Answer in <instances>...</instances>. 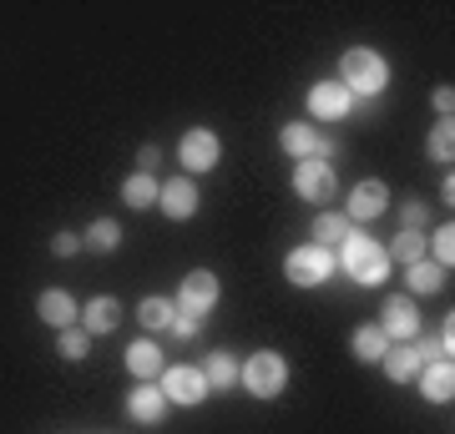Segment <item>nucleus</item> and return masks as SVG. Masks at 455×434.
Wrapping results in <instances>:
<instances>
[{"instance_id": "nucleus-1", "label": "nucleus", "mask_w": 455, "mask_h": 434, "mask_svg": "<svg viewBox=\"0 0 455 434\" xmlns=\"http://www.w3.org/2000/svg\"><path fill=\"white\" fill-rule=\"evenodd\" d=\"M339 263H344V273L355 278V283H364V288H374V283L390 278V253H385L370 233H349V238L339 242Z\"/></svg>"}, {"instance_id": "nucleus-2", "label": "nucleus", "mask_w": 455, "mask_h": 434, "mask_svg": "<svg viewBox=\"0 0 455 434\" xmlns=\"http://www.w3.org/2000/svg\"><path fill=\"white\" fill-rule=\"evenodd\" d=\"M339 86L349 97H379L390 86V66H385L379 51L355 46V51H344V61H339Z\"/></svg>"}, {"instance_id": "nucleus-3", "label": "nucleus", "mask_w": 455, "mask_h": 434, "mask_svg": "<svg viewBox=\"0 0 455 434\" xmlns=\"http://www.w3.org/2000/svg\"><path fill=\"white\" fill-rule=\"evenodd\" d=\"M243 384H248V394H259V399L283 394V384H289V364H283V354H253L243 364Z\"/></svg>"}, {"instance_id": "nucleus-4", "label": "nucleus", "mask_w": 455, "mask_h": 434, "mask_svg": "<svg viewBox=\"0 0 455 434\" xmlns=\"http://www.w3.org/2000/svg\"><path fill=\"white\" fill-rule=\"evenodd\" d=\"M289 283H299V288H314V283H324L329 273H334V253L329 248H319V242H304V248H293L289 253Z\"/></svg>"}, {"instance_id": "nucleus-5", "label": "nucleus", "mask_w": 455, "mask_h": 434, "mask_svg": "<svg viewBox=\"0 0 455 434\" xmlns=\"http://www.w3.org/2000/svg\"><path fill=\"white\" fill-rule=\"evenodd\" d=\"M334 187H339V182H334V167H329L324 157L299 162V167H293V193H299V197H309V202H329Z\"/></svg>"}, {"instance_id": "nucleus-6", "label": "nucleus", "mask_w": 455, "mask_h": 434, "mask_svg": "<svg viewBox=\"0 0 455 434\" xmlns=\"http://www.w3.org/2000/svg\"><path fill=\"white\" fill-rule=\"evenodd\" d=\"M163 394H167V404H197V399H208L212 389H208V379H203V369L172 364V369L163 374Z\"/></svg>"}, {"instance_id": "nucleus-7", "label": "nucleus", "mask_w": 455, "mask_h": 434, "mask_svg": "<svg viewBox=\"0 0 455 434\" xmlns=\"http://www.w3.org/2000/svg\"><path fill=\"white\" fill-rule=\"evenodd\" d=\"M379 334L390 338V343H405V338L420 334V308L410 304L405 293H395L390 304H385V319H379Z\"/></svg>"}, {"instance_id": "nucleus-8", "label": "nucleus", "mask_w": 455, "mask_h": 434, "mask_svg": "<svg viewBox=\"0 0 455 434\" xmlns=\"http://www.w3.org/2000/svg\"><path fill=\"white\" fill-rule=\"evenodd\" d=\"M218 304V273H208V268H197V273L182 278V288H178V308L182 313H208V308Z\"/></svg>"}, {"instance_id": "nucleus-9", "label": "nucleus", "mask_w": 455, "mask_h": 434, "mask_svg": "<svg viewBox=\"0 0 455 434\" xmlns=\"http://www.w3.org/2000/svg\"><path fill=\"white\" fill-rule=\"evenodd\" d=\"M178 157H182V167H188V172H208V167H218L223 146H218V137H212L208 127H197V131H188V137H182Z\"/></svg>"}, {"instance_id": "nucleus-10", "label": "nucleus", "mask_w": 455, "mask_h": 434, "mask_svg": "<svg viewBox=\"0 0 455 434\" xmlns=\"http://www.w3.org/2000/svg\"><path fill=\"white\" fill-rule=\"evenodd\" d=\"M278 146H283L293 162H314L319 152H329V142L309 127V122H289V127L278 131Z\"/></svg>"}, {"instance_id": "nucleus-11", "label": "nucleus", "mask_w": 455, "mask_h": 434, "mask_svg": "<svg viewBox=\"0 0 455 434\" xmlns=\"http://www.w3.org/2000/svg\"><path fill=\"white\" fill-rule=\"evenodd\" d=\"M390 208V193H385V182H359L355 193H349V223H374L379 212Z\"/></svg>"}, {"instance_id": "nucleus-12", "label": "nucleus", "mask_w": 455, "mask_h": 434, "mask_svg": "<svg viewBox=\"0 0 455 434\" xmlns=\"http://www.w3.org/2000/svg\"><path fill=\"white\" fill-rule=\"evenodd\" d=\"M36 313H41V323H51V328H76V319H82V308H76V298L66 288H46L41 304H36Z\"/></svg>"}, {"instance_id": "nucleus-13", "label": "nucleus", "mask_w": 455, "mask_h": 434, "mask_svg": "<svg viewBox=\"0 0 455 434\" xmlns=\"http://www.w3.org/2000/svg\"><path fill=\"white\" fill-rule=\"evenodd\" d=\"M309 112L319 122H339V116H349V91H344L339 81H319L309 91Z\"/></svg>"}, {"instance_id": "nucleus-14", "label": "nucleus", "mask_w": 455, "mask_h": 434, "mask_svg": "<svg viewBox=\"0 0 455 434\" xmlns=\"http://www.w3.org/2000/svg\"><path fill=\"white\" fill-rule=\"evenodd\" d=\"M157 202H163V212L172 223H188L197 212V187L188 178H172V182H163V197H157Z\"/></svg>"}, {"instance_id": "nucleus-15", "label": "nucleus", "mask_w": 455, "mask_h": 434, "mask_svg": "<svg viewBox=\"0 0 455 434\" xmlns=\"http://www.w3.org/2000/svg\"><path fill=\"white\" fill-rule=\"evenodd\" d=\"M379 364H385V374H390L395 384H410V379H420V369H425V359L415 354V343H390Z\"/></svg>"}, {"instance_id": "nucleus-16", "label": "nucleus", "mask_w": 455, "mask_h": 434, "mask_svg": "<svg viewBox=\"0 0 455 434\" xmlns=\"http://www.w3.org/2000/svg\"><path fill=\"white\" fill-rule=\"evenodd\" d=\"M127 414L137 419V424H157V419L167 414V394H163V389H152V384L132 389V394H127Z\"/></svg>"}, {"instance_id": "nucleus-17", "label": "nucleus", "mask_w": 455, "mask_h": 434, "mask_svg": "<svg viewBox=\"0 0 455 434\" xmlns=\"http://www.w3.org/2000/svg\"><path fill=\"white\" fill-rule=\"evenodd\" d=\"M420 389H425V399H430V404H451L455 399L451 359H445V364H425V369H420Z\"/></svg>"}, {"instance_id": "nucleus-18", "label": "nucleus", "mask_w": 455, "mask_h": 434, "mask_svg": "<svg viewBox=\"0 0 455 434\" xmlns=\"http://www.w3.org/2000/svg\"><path fill=\"white\" fill-rule=\"evenodd\" d=\"M309 233H314V242H319V248H329V253H334V248H339V242L355 233V223H349L344 212H319Z\"/></svg>"}, {"instance_id": "nucleus-19", "label": "nucleus", "mask_w": 455, "mask_h": 434, "mask_svg": "<svg viewBox=\"0 0 455 434\" xmlns=\"http://www.w3.org/2000/svg\"><path fill=\"white\" fill-rule=\"evenodd\" d=\"M127 369L137 374V379H157V374H163V349H157L152 338L132 343V349H127Z\"/></svg>"}, {"instance_id": "nucleus-20", "label": "nucleus", "mask_w": 455, "mask_h": 434, "mask_svg": "<svg viewBox=\"0 0 455 434\" xmlns=\"http://www.w3.org/2000/svg\"><path fill=\"white\" fill-rule=\"evenodd\" d=\"M122 197H127V208H157V197H163V182L147 178V172H132L122 182Z\"/></svg>"}, {"instance_id": "nucleus-21", "label": "nucleus", "mask_w": 455, "mask_h": 434, "mask_svg": "<svg viewBox=\"0 0 455 434\" xmlns=\"http://www.w3.org/2000/svg\"><path fill=\"white\" fill-rule=\"evenodd\" d=\"M116 319H122V308H116V298H92V304L82 308V323L86 334H112Z\"/></svg>"}, {"instance_id": "nucleus-22", "label": "nucleus", "mask_w": 455, "mask_h": 434, "mask_svg": "<svg viewBox=\"0 0 455 434\" xmlns=\"http://www.w3.org/2000/svg\"><path fill=\"white\" fill-rule=\"evenodd\" d=\"M203 379H208V389H238L243 384V369H238L233 354H212L208 369H203Z\"/></svg>"}, {"instance_id": "nucleus-23", "label": "nucleus", "mask_w": 455, "mask_h": 434, "mask_svg": "<svg viewBox=\"0 0 455 434\" xmlns=\"http://www.w3.org/2000/svg\"><path fill=\"white\" fill-rule=\"evenodd\" d=\"M82 242L92 253H116V248H122V227H116L112 217H97V223L82 233Z\"/></svg>"}, {"instance_id": "nucleus-24", "label": "nucleus", "mask_w": 455, "mask_h": 434, "mask_svg": "<svg viewBox=\"0 0 455 434\" xmlns=\"http://www.w3.org/2000/svg\"><path fill=\"white\" fill-rule=\"evenodd\" d=\"M385 349H390V338L379 334V323H364V328L355 334V359H364V364H379Z\"/></svg>"}, {"instance_id": "nucleus-25", "label": "nucleus", "mask_w": 455, "mask_h": 434, "mask_svg": "<svg viewBox=\"0 0 455 434\" xmlns=\"http://www.w3.org/2000/svg\"><path fill=\"white\" fill-rule=\"evenodd\" d=\"M385 253L400 257L405 268H410V263H425V238H420V233H410V227H400V233H395V242L385 248Z\"/></svg>"}, {"instance_id": "nucleus-26", "label": "nucleus", "mask_w": 455, "mask_h": 434, "mask_svg": "<svg viewBox=\"0 0 455 434\" xmlns=\"http://www.w3.org/2000/svg\"><path fill=\"white\" fill-rule=\"evenodd\" d=\"M137 319H142V328H172V319H178V308L167 304V298H142V308H137Z\"/></svg>"}, {"instance_id": "nucleus-27", "label": "nucleus", "mask_w": 455, "mask_h": 434, "mask_svg": "<svg viewBox=\"0 0 455 434\" xmlns=\"http://www.w3.org/2000/svg\"><path fill=\"white\" fill-rule=\"evenodd\" d=\"M410 288L415 293H440V283H445V268H435V263H410Z\"/></svg>"}, {"instance_id": "nucleus-28", "label": "nucleus", "mask_w": 455, "mask_h": 434, "mask_svg": "<svg viewBox=\"0 0 455 434\" xmlns=\"http://www.w3.org/2000/svg\"><path fill=\"white\" fill-rule=\"evenodd\" d=\"M425 152H430L435 162H451L455 157V127H451V116H445V122H435L430 142H425Z\"/></svg>"}, {"instance_id": "nucleus-29", "label": "nucleus", "mask_w": 455, "mask_h": 434, "mask_svg": "<svg viewBox=\"0 0 455 434\" xmlns=\"http://www.w3.org/2000/svg\"><path fill=\"white\" fill-rule=\"evenodd\" d=\"M425 248L435 253V268H451V263H455V227H440V233L425 242Z\"/></svg>"}, {"instance_id": "nucleus-30", "label": "nucleus", "mask_w": 455, "mask_h": 434, "mask_svg": "<svg viewBox=\"0 0 455 434\" xmlns=\"http://www.w3.org/2000/svg\"><path fill=\"white\" fill-rule=\"evenodd\" d=\"M61 354L66 359H86L92 354V334H86V328H61Z\"/></svg>"}, {"instance_id": "nucleus-31", "label": "nucleus", "mask_w": 455, "mask_h": 434, "mask_svg": "<svg viewBox=\"0 0 455 434\" xmlns=\"http://www.w3.org/2000/svg\"><path fill=\"white\" fill-rule=\"evenodd\" d=\"M51 253H56V257L82 253V238H76V233H56V238H51Z\"/></svg>"}, {"instance_id": "nucleus-32", "label": "nucleus", "mask_w": 455, "mask_h": 434, "mask_svg": "<svg viewBox=\"0 0 455 434\" xmlns=\"http://www.w3.org/2000/svg\"><path fill=\"white\" fill-rule=\"evenodd\" d=\"M197 323H203L197 313H178V319H172V334H178V338H193V334H197Z\"/></svg>"}, {"instance_id": "nucleus-33", "label": "nucleus", "mask_w": 455, "mask_h": 434, "mask_svg": "<svg viewBox=\"0 0 455 434\" xmlns=\"http://www.w3.org/2000/svg\"><path fill=\"white\" fill-rule=\"evenodd\" d=\"M157 157H163L157 146H142V152H137V172H147V178H152V167H157Z\"/></svg>"}, {"instance_id": "nucleus-34", "label": "nucleus", "mask_w": 455, "mask_h": 434, "mask_svg": "<svg viewBox=\"0 0 455 434\" xmlns=\"http://www.w3.org/2000/svg\"><path fill=\"white\" fill-rule=\"evenodd\" d=\"M451 107H455V91H451V86H440V91H435V112H440V122L451 116Z\"/></svg>"}, {"instance_id": "nucleus-35", "label": "nucleus", "mask_w": 455, "mask_h": 434, "mask_svg": "<svg viewBox=\"0 0 455 434\" xmlns=\"http://www.w3.org/2000/svg\"><path fill=\"white\" fill-rule=\"evenodd\" d=\"M425 217H430V212H425V202H410V208H405V227H410V233H415Z\"/></svg>"}]
</instances>
